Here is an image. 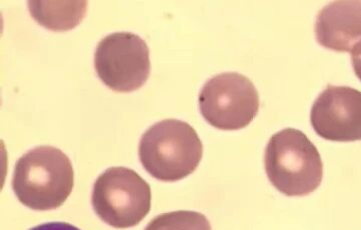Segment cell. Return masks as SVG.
<instances>
[{
  "mask_svg": "<svg viewBox=\"0 0 361 230\" xmlns=\"http://www.w3.org/2000/svg\"><path fill=\"white\" fill-rule=\"evenodd\" d=\"M92 203L98 217L109 225L134 227L151 210V187L133 169L111 167L97 179Z\"/></svg>",
  "mask_w": 361,
  "mask_h": 230,
  "instance_id": "4",
  "label": "cell"
},
{
  "mask_svg": "<svg viewBox=\"0 0 361 230\" xmlns=\"http://www.w3.org/2000/svg\"><path fill=\"white\" fill-rule=\"evenodd\" d=\"M314 132L327 141H361V92L329 84L310 111Z\"/></svg>",
  "mask_w": 361,
  "mask_h": 230,
  "instance_id": "7",
  "label": "cell"
},
{
  "mask_svg": "<svg viewBox=\"0 0 361 230\" xmlns=\"http://www.w3.org/2000/svg\"><path fill=\"white\" fill-rule=\"evenodd\" d=\"M94 68L100 79L111 90H138L147 82L151 73L149 46L136 34H111L97 46Z\"/></svg>",
  "mask_w": 361,
  "mask_h": 230,
  "instance_id": "6",
  "label": "cell"
},
{
  "mask_svg": "<svg viewBox=\"0 0 361 230\" xmlns=\"http://www.w3.org/2000/svg\"><path fill=\"white\" fill-rule=\"evenodd\" d=\"M204 120L219 130H240L248 126L259 108V93L248 77L235 72L209 79L198 97Z\"/></svg>",
  "mask_w": 361,
  "mask_h": 230,
  "instance_id": "5",
  "label": "cell"
},
{
  "mask_svg": "<svg viewBox=\"0 0 361 230\" xmlns=\"http://www.w3.org/2000/svg\"><path fill=\"white\" fill-rule=\"evenodd\" d=\"M266 174L287 196H304L320 186L323 162L316 146L297 129L272 135L265 149Z\"/></svg>",
  "mask_w": 361,
  "mask_h": 230,
  "instance_id": "3",
  "label": "cell"
},
{
  "mask_svg": "<svg viewBox=\"0 0 361 230\" xmlns=\"http://www.w3.org/2000/svg\"><path fill=\"white\" fill-rule=\"evenodd\" d=\"M29 230H81L71 224L64 223V222H51V223L42 224V225L35 226Z\"/></svg>",
  "mask_w": 361,
  "mask_h": 230,
  "instance_id": "11",
  "label": "cell"
},
{
  "mask_svg": "<svg viewBox=\"0 0 361 230\" xmlns=\"http://www.w3.org/2000/svg\"><path fill=\"white\" fill-rule=\"evenodd\" d=\"M87 1H29L31 16L52 31H68L86 15Z\"/></svg>",
  "mask_w": 361,
  "mask_h": 230,
  "instance_id": "9",
  "label": "cell"
},
{
  "mask_svg": "<svg viewBox=\"0 0 361 230\" xmlns=\"http://www.w3.org/2000/svg\"><path fill=\"white\" fill-rule=\"evenodd\" d=\"M202 152L195 129L178 120H164L149 127L139 143L143 168L162 181H176L192 174Z\"/></svg>",
  "mask_w": 361,
  "mask_h": 230,
  "instance_id": "2",
  "label": "cell"
},
{
  "mask_svg": "<svg viewBox=\"0 0 361 230\" xmlns=\"http://www.w3.org/2000/svg\"><path fill=\"white\" fill-rule=\"evenodd\" d=\"M73 184L75 172L68 156L58 148L41 146L18 160L12 187L25 206L52 210L66 202Z\"/></svg>",
  "mask_w": 361,
  "mask_h": 230,
  "instance_id": "1",
  "label": "cell"
},
{
  "mask_svg": "<svg viewBox=\"0 0 361 230\" xmlns=\"http://www.w3.org/2000/svg\"><path fill=\"white\" fill-rule=\"evenodd\" d=\"M350 55H352L353 67H354L355 74L361 80V44L350 52Z\"/></svg>",
  "mask_w": 361,
  "mask_h": 230,
  "instance_id": "12",
  "label": "cell"
},
{
  "mask_svg": "<svg viewBox=\"0 0 361 230\" xmlns=\"http://www.w3.org/2000/svg\"><path fill=\"white\" fill-rule=\"evenodd\" d=\"M316 39L337 52H352L361 44V1H335L317 16Z\"/></svg>",
  "mask_w": 361,
  "mask_h": 230,
  "instance_id": "8",
  "label": "cell"
},
{
  "mask_svg": "<svg viewBox=\"0 0 361 230\" xmlns=\"http://www.w3.org/2000/svg\"><path fill=\"white\" fill-rule=\"evenodd\" d=\"M145 230H212L210 222L202 213L179 210L158 215Z\"/></svg>",
  "mask_w": 361,
  "mask_h": 230,
  "instance_id": "10",
  "label": "cell"
}]
</instances>
